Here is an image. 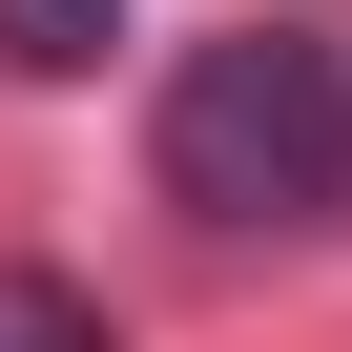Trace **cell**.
<instances>
[{
	"mask_svg": "<svg viewBox=\"0 0 352 352\" xmlns=\"http://www.w3.org/2000/svg\"><path fill=\"white\" fill-rule=\"evenodd\" d=\"M124 42V0H0V83H83Z\"/></svg>",
	"mask_w": 352,
	"mask_h": 352,
	"instance_id": "obj_2",
	"label": "cell"
},
{
	"mask_svg": "<svg viewBox=\"0 0 352 352\" xmlns=\"http://www.w3.org/2000/svg\"><path fill=\"white\" fill-rule=\"evenodd\" d=\"M166 208L187 228H331L352 208V63L311 21H228L166 63Z\"/></svg>",
	"mask_w": 352,
	"mask_h": 352,
	"instance_id": "obj_1",
	"label": "cell"
},
{
	"mask_svg": "<svg viewBox=\"0 0 352 352\" xmlns=\"http://www.w3.org/2000/svg\"><path fill=\"white\" fill-rule=\"evenodd\" d=\"M0 352H124V331H104L63 270H0Z\"/></svg>",
	"mask_w": 352,
	"mask_h": 352,
	"instance_id": "obj_3",
	"label": "cell"
}]
</instances>
